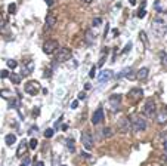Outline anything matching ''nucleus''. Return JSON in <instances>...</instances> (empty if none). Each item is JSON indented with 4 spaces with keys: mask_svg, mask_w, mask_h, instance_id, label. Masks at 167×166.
I'll use <instances>...</instances> for the list:
<instances>
[{
    "mask_svg": "<svg viewBox=\"0 0 167 166\" xmlns=\"http://www.w3.org/2000/svg\"><path fill=\"white\" fill-rule=\"evenodd\" d=\"M152 31H155L158 36H167V15L160 12L152 21Z\"/></svg>",
    "mask_w": 167,
    "mask_h": 166,
    "instance_id": "f257e3e1",
    "label": "nucleus"
},
{
    "mask_svg": "<svg viewBox=\"0 0 167 166\" xmlns=\"http://www.w3.org/2000/svg\"><path fill=\"white\" fill-rule=\"evenodd\" d=\"M157 114V107H155V101L152 98L147 100L145 101V105H144V116H147L148 119H154Z\"/></svg>",
    "mask_w": 167,
    "mask_h": 166,
    "instance_id": "f03ea898",
    "label": "nucleus"
},
{
    "mask_svg": "<svg viewBox=\"0 0 167 166\" xmlns=\"http://www.w3.org/2000/svg\"><path fill=\"white\" fill-rule=\"evenodd\" d=\"M132 128L136 132H142L147 129V120L142 116H133L132 117Z\"/></svg>",
    "mask_w": 167,
    "mask_h": 166,
    "instance_id": "7ed1b4c3",
    "label": "nucleus"
},
{
    "mask_svg": "<svg viewBox=\"0 0 167 166\" xmlns=\"http://www.w3.org/2000/svg\"><path fill=\"white\" fill-rule=\"evenodd\" d=\"M59 49V43L56 42V40H47V42H44V45H43V52L46 54V55H52L53 52H56Z\"/></svg>",
    "mask_w": 167,
    "mask_h": 166,
    "instance_id": "20e7f679",
    "label": "nucleus"
},
{
    "mask_svg": "<svg viewBox=\"0 0 167 166\" xmlns=\"http://www.w3.org/2000/svg\"><path fill=\"white\" fill-rule=\"evenodd\" d=\"M55 59H56V62H65V61L71 59V51L68 49V47H59Z\"/></svg>",
    "mask_w": 167,
    "mask_h": 166,
    "instance_id": "39448f33",
    "label": "nucleus"
},
{
    "mask_svg": "<svg viewBox=\"0 0 167 166\" xmlns=\"http://www.w3.org/2000/svg\"><path fill=\"white\" fill-rule=\"evenodd\" d=\"M81 144L86 150H92L93 148V138L90 132H83L81 134Z\"/></svg>",
    "mask_w": 167,
    "mask_h": 166,
    "instance_id": "423d86ee",
    "label": "nucleus"
},
{
    "mask_svg": "<svg viewBox=\"0 0 167 166\" xmlns=\"http://www.w3.org/2000/svg\"><path fill=\"white\" fill-rule=\"evenodd\" d=\"M25 92L27 93H30V95H37V92L40 90V85H39V82H34V80H31V82H28L27 85H25Z\"/></svg>",
    "mask_w": 167,
    "mask_h": 166,
    "instance_id": "0eeeda50",
    "label": "nucleus"
},
{
    "mask_svg": "<svg viewBox=\"0 0 167 166\" xmlns=\"http://www.w3.org/2000/svg\"><path fill=\"white\" fill-rule=\"evenodd\" d=\"M102 120H104V108L99 107L96 111L93 113V116H92V123L93 125H99Z\"/></svg>",
    "mask_w": 167,
    "mask_h": 166,
    "instance_id": "6e6552de",
    "label": "nucleus"
},
{
    "mask_svg": "<svg viewBox=\"0 0 167 166\" xmlns=\"http://www.w3.org/2000/svg\"><path fill=\"white\" fill-rule=\"evenodd\" d=\"M109 104H111L112 110L117 111V108L120 107V104H121V95H118V93L111 95V97H109Z\"/></svg>",
    "mask_w": 167,
    "mask_h": 166,
    "instance_id": "1a4fd4ad",
    "label": "nucleus"
},
{
    "mask_svg": "<svg viewBox=\"0 0 167 166\" xmlns=\"http://www.w3.org/2000/svg\"><path fill=\"white\" fill-rule=\"evenodd\" d=\"M55 24H56V16H55V13H47V16H46V25H44V30H51V28H53L55 27Z\"/></svg>",
    "mask_w": 167,
    "mask_h": 166,
    "instance_id": "9d476101",
    "label": "nucleus"
},
{
    "mask_svg": "<svg viewBox=\"0 0 167 166\" xmlns=\"http://www.w3.org/2000/svg\"><path fill=\"white\" fill-rule=\"evenodd\" d=\"M33 68H34V62H33V59H30L27 64H24L22 65V71H21V76H28V74H31V71H33Z\"/></svg>",
    "mask_w": 167,
    "mask_h": 166,
    "instance_id": "9b49d317",
    "label": "nucleus"
},
{
    "mask_svg": "<svg viewBox=\"0 0 167 166\" xmlns=\"http://www.w3.org/2000/svg\"><path fill=\"white\" fill-rule=\"evenodd\" d=\"M118 129L124 134L129 132L130 131V120L129 119H120V120H118Z\"/></svg>",
    "mask_w": 167,
    "mask_h": 166,
    "instance_id": "f8f14e48",
    "label": "nucleus"
},
{
    "mask_svg": "<svg viewBox=\"0 0 167 166\" xmlns=\"http://www.w3.org/2000/svg\"><path fill=\"white\" fill-rule=\"evenodd\" d=\"M157 116V120H158V123L160 125H164V123H167V108L164 107V108H161L160 110V113L158 114H155Z\"/></svg>",
    "mask_w": 167,
    "mask_h": 166,
    "instance_id": "ddd939ff",
    "label": "nucleus"
},
{
    "mask_svg": "<svg viewBox=\"0 0 167 166\" xmlns=\"http://www.w3.org/2000/svg\"><path fill=\"white\" fill-rule=\"evenodd\" d=\"M27 148H28V144H27V141H21V144H19V147H18V150H16V156L18 157H22V156H25V153H27Z\"/></svg>",
    "mask_w": 167,
    "mask_h": 166,
    "instance_id": "4468645a",
    "label": "nucleus"
},
{
    "mask_svg": "<svg viewBox=\"0 0 167 166\" xmlns=\"http://www.w3.org/2000/svg\"><path fill=\"white\" fill-rule=\"evenodd\" d=\"M111 77H112V70H104V71H101V74H99V83H105Z\"/></svg>",
    "mask_w": 167,
    "mask_h": 166,
    "instance_id": "2eb2a0df",
    "label": "nucleus"
},
{
    "mask_svg": "<svg viewBox=\"0 0 167 166\" xmlns=\"http://www.w3.org/2000/svg\"><path fill=\"white\" fill-rule=\"evenodd\" d=\"M148 74H149V70H148L147 67H144V68L138 70V73H136V77H138V80H147Z\"/></svg>",
    "mask_w": 167,
    "mask_h": 166,
    "instance_id": "dca6fc26",
    "label": "nucleus"
},
{
    "mask_svg": "<svg viewBox=\"0 0 167 166\" xmlns=\"http://www.w3.org/2000/svg\"><path fill=\"white\" fill-rule=\"evenodd\" d=\"M142 95H144L142 89H139V88H133V89L130 90V93H129V97H132V98L138 100V98H140V97H142Z\"/></svg>",
    "mask_w": 167,
    "mask_h": 166,
    "instance_id": "f3484780",
    "label": "nucleus"
},
{
    "mask_svg": "<svg viewBox=\"0 0 167 166\" xmlns=\"http://www.w3.org/2000/svg\"><path fill=\"white\" fill-rule=\"evenodd\" d=\"M5 142H6V146H13L15 142H16V135L15 134H8L6 136H5Z\"/></svg>",
    "mask_w": 167,
    "mask_h": 166,
    "instance_id": "a211bd4d",
    "label": "nucleus"
},
{
    "mask_svg": "<svg viewBox=\"0 0 167 166\" xmlns=\"http://www.w3.org/2000/svg\"><path fill=\"white\" fill-rule=\"evenodd\" d=\"M84 42H86L87 45H93V43H95V36H93V33H92L90 30H87V31H86Z\"/></svg>",
    "mask_w": 167,
    "mask_h": 166,
    "instance_id": "6ab92c4d",
    "label": "nucleus"
},
{
    "mask_svg": "<svg viewBox=\"0 0 167 166\" xmlns=\"http://www.w3.org/2000/svg\"><path fill=\"white\" fill-rule=\"evenodd\" d=\"M9 79H11V82L15 83V85H19V83H21V76H18V74H15V73H11V74H9Z\"/></svg>",
    "mask_w": 167,
    "mask_h": 166,
    "instance_id": "aec40b11",
    "label": "nucleus"
},
{
    "mask_svg": "<svg viewBox=\"0 0 167 166\" xmlns=\"http://www.w3.org/2000/svg\"><path fill=\"white\" fill-rule=\"evenodd\" d=\"M112 129L111 128H105V129H102V135L105 136V138H109V136H112Z\"/></svg>",
    "mask_w": 167,
    "mask_h": 166,
    "instance_id": "412c9836",
    "label": "nucleus"
},
{
    "mask_svg": "<svg viewBox=\"0 0 167 166\" xmlns=\"http://www.w3.org/2000/svg\"><path fill=\"white\" fill-rule=\"evenodd\" d=\"M37 144H39V141H37L36 138H31V139H30V144H28V147H30L31 150H36Z\"/></svg>",
    "mask_w": 167,
    "mask_h": 166,
    "instance_id": "4be33fe9",
    "label": "nucleus"
},
{
    "mask_svg": "<svg viewBox=\"0 0 167 166\" xmlns=\"http://www.w3.org/2000/svg\"><path fill=\"white\" fill-rule=\"evenodd\" d=\"M65 142H67V147H68V150H71V151H74V150H76V148H74V141H73V139H69V138H68Z\"/></svg>",
    "mask_w": 167,
    "mask_h": 166,
    "instance_id": "5701e85b",
    "label": "nucleus"
},
{
    "mask_svg": "<svg viewBox=\"0 0 167 166\" xmlns=\"http://www.w3.org/2000/svg\"><path fill=\"white\" fill-rule=\"evenodd\" d=\"M6 64H8V67H9V68H12V70H13V68H16V65H18V62H16L15 59H8V61H6Z\"/></svg>",
    "mask_w": 167,
    "mask_h": 166,
    "instance_id": "b1692460",
    "label": "nucleus"
},
{
    "mask_svg": "<svg viewBox=\"0 0 167 166\" xmlns=\"http://www.w3.org/2000/svg\"><path fill=\"white\" fill-rule=\"evenodd\" d=\"M53 132H55L53 129H46L44 131V138H52L53 136Z\"/></svg>",
    "mask_w": 167,
    "mask_h": 166,
    "instance_id": "393cba45",
    "label": "nucleus"
},
{
    "mask_svg": "<svg viewBox=\"0 0 167 166\" xmlns=\"http://www.w3.org/2000/svg\"><path fill=\"white\" fill-rule=\"evenodd\" d=\"M101 24H102V18H99V16H96V18H95V19H93V25H95V27H99V25H101Z\"/></svg>",
    "mask_w": 167,
    "mask_h": 166,
    "instance_id": "a878e982",
    "label": "nucleus"
},
{
    "mask_svg": "<svg viewBox=\"0 0 167 166\" xmlns=\"http://www.w3.org/2000/svg\"><path fill=\"white\" fill-rule=\"evenodd\" d=\"M15 11H16V5H15V3H11V5L8 6V12H9V13H15Z\"/></svg>",
    "mask_w": 167,
    "mask_h": 166,
    "instance_id": "bb28decb",
    "label": "nucleus"
},
{
    "mask_svg": "<svg viewBox=\"0 0 167 166\" xmlns=\"http://www.w3.org/2000/svg\"><path fill=\"white\" fill-rule=\"evenodd\" d=\"M9 71L8 70H2V71H0V77H2V79H6V77H9Z\"/></svg>",
    "mask_w": 167,
    "mask_h": 166,
    "instance_id": "cd10ccee",
    "label": "nucleus"
},
{
    "mask_svg": "<svg viewBox=\"0 0 167 166\" xmlns=\"http://www.w3.org/2000/svg\"><path fill=\"white\" fill-rule=\"evenodd\" d=\"M145 15H147V11H145V9H142V8H140V11H139V12H138V16H139V18H144V16H145Z\"/></svg>",
    "mask_w": 167,
    "mask_h": 166,
    "instance_id": "c85d7f7f",
    "label": "nucleus"
},
{
    "mask_svg": "<svg viewBox=\"0 0 167 166\" xmlns=\"http://www.w3.org/2000/svg\"><path fill=\"white\" fill-rule=\"evenodd\" d=\"M52 76V70L51 68H46L44 70V77H51Z\"/></svg>",
    "mask_w": 167,
    "mask_h": 166,
    "instance_id": "c756f323",
    "label": "nucleus"
},
{
    "mask_svg": "<svg viewBox=\"0 0 167 166\" xmlns=\"http://www.w3.org/2000/svg\"><path fill=\"white\" fill-rule=\"evenodd\" d=\"M0 93H2V97H3V98H8V97H9V90H6V89L0 90Z\"/></svg>",
    "mask_w": 167,
    "mask_h": 166,
    "instance_id": "7c9ffc66",
    "label": "nucleus"
},
{
    "mask_svg": "<svg viewBox=\"0 0 167 166\" xmlns=\"http://www.w3.org/2000/svg\"><path fill=\"white\" fill-rule=\"evenodd\" d=\"M132 49V43H127L126 45V47H124V49H123V54H126V52H129Z\"/></svg>",
    "mask_w": 167,
    "mask_h": 166,
    "instance_id": "2f4dec72",
    "label": "nucleus"
},
{
    "mask_svg": "<svg viewBox=\"0 0 167 166\" xmlns=\"http://www.w3.org/2000/svg\"><path fill=\"white\" fill-rule=\"evenodd\" d=\"M95 74H96V67H92V70H90L89 76H90V77H95Z\"/></svg>",
    "mask_w": 167,
    "mask_h": 166,
    "instance_id": "473e14b6",
    "label": "nucleus"
},
{
    "mask_svg": "<svg viewBox=\"0 0 167 166\" xmlns=\"http://www.w3.org/2000/svg\"><path fill=\"white\" fill-rule=\"evenodd\" d=\"M79 107V101H73V102H71V108H73V110H76Z\"/></svg>",
    "mask_w": 167,
    "mask_h": 166,
    "instance_id": "72a5a7b5",
    "label": "nucleus"
},
{
    "mask_svg": "<svg viewBox=\"0 0 167 166\" xmlns=\"http://www.w3.org/2000/svg\"><path fill=\"white\" fill-rule=\"evenodd\" d=\"M77 98H79V100H80V101H81V100H84V98H86V93H84V92H80V93H79V97H77Z\"/></svg>",
    "mask_w": 167,
    "mask_h": 166,
    "instance_id": "f704fd0d",
    "label": "nucleus"
},
{
    "mask_svg": "<svg viewBox=\"0 0 167 166\" xmlns=\"http://www.w3.org/2000/svg\"><path fill=\"white\" fill-rule=\"evenodd\" d=\"M126 77H127V79H135L136 76H135V74L132 73V70H130V73H127V74H126Z\"/></svg>",
    "mask_w": 167,
    "mask_h": 166,
    "instance_id": "c9c22d12",
    "label": "nucleus"
},
{
    "mask_svg": "<svg viewBox=\"0 0 167 166\" xmlns=\"http://www.w3.org/2000/svg\"><path fill=\"white\" fill-rule=\"evenodd\" d=\"M161 58H163V64L167 67V55H164V54H163V55H161Z\"/></svg>",
    "mask_w": 167,
    "mask_h": 166,
    "instance_id": "e433bc0d",
    "label": "nucleus"
},
{
    "mask_svg": "<svg viewBox=\"0 0 167 166\" xmlns=\"http://www.w3.org/2000/svg\"><path fill=\"white\" fill-rule=\"evenodd\" d=\"M44 2H46L47 6H52V5H53V0H44Z\"/></svg>",
    "mask_w": 167,
    "mask_h": 166,
    "instance_id": "4c0bfd02",
    "label": "nucleus"
},
{
    "mask_svg": "<svg viewBox=\"0 0 167 166\" xmlns=\"http://www.w3.org/2000/svg\"><path fill=\"white\" fill-rule=\"evenodd\" d=\"M34 166H44V163H43V162H37Z\"/></svg>",
    "mask_w": 167,
    "mask_h": 166,
    "instance_id": "58836bf2",
    "label": "nucleus"
},
{
    "mask_svg": "<svg viewBox=\"0 0 167 166\" xmlns=\"http://www.w3.org/2000/svg\"><path fill=\"white\" fill-rule=\"evenodd\" d=\"M3 22H5V21H3V18L0 16V27H3Z\"/></svg>",
    "mask_w": 167,
    "mask_h": 166,
    "instance_id": "ea45409f",
    "label": "nucleus"
},
{
    "mask_svg": "<svg viewBox=\"0 0 167 166\" xmlns=\"http://www.w3.org/2000/svg\"><path fill=\"white\" fill-rule=\"evenodd\" d=\"M164 148H166V151H167V138L164 139Z\"/></svg>",
    "mask_w": 167,
    "mask_h": 166,
    "instance_id": "a19ab883",
    "label": "nucleus"
},
{
    "mask_svg": "<svg viewBox=\"0 0 167 166\" xmlns=\"http://www.w3.org/2000/svg\"><path fill=\"white\" fill-rule=\"evenodd\" d=\"M130 2V5H136V0H129Z\"/></svg>",
    "mask_w": 167,
    "mask_h": 166,
    "instance_id": "79ce46f5",
    "label": "nucleus"
},
{
    "mask_svg": "<svg viewBox=\"0 0 167 166\" xmlns=\"http://www.w3.org/2000/svg\"><path fill=\"white\" fill-rule=\"evenodd\" d=\"M83 2H84V3H92L93 0H83Z\"/></svg>",
    "mask_w": 167,
    "mask_h": 166,
    "instance_id": "37998d69",
    "label": "nucleus"
},
{
    "mask_svg": "<svg viewBox=\"0 0 167 166\" xmlns=\"http://www.w3.org/2000/svg\"><path fill=\"white\" fill-rule=\"evenodd\" d=\"M164 160H166V163H167V151H166V154H164Z\"/></svg>",
    "mask_w": 167,
    "mask_h": 166,
    "instance_id": "c03bdc74",
    "label": "nucleus"
},
{
    "mask_svg": "<svg viewBox=\"0 0 167 166\" xmlns=\"http://www.w3.org/2000/svg\"><path fill=\"white\" fill-rule=\"evenodd\" d=\"M61 166H67V165H61Z\"/></svg>",
    "mask_w": 167,
    "mask_h": 166,
    "instance_id": "a18cd8bd",
    "label": "nucleus"
}]
</instances>
